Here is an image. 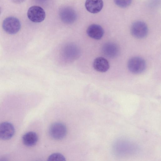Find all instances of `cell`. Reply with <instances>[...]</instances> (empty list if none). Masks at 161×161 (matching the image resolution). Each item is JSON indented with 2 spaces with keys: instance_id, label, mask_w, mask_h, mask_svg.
<instances>
[{
  "instance_id": "obj_1",
  "label": "cell",
  "mask_w": 161,
  "mask_h": 161,
  "mask_svg": "<svg viewBox=\"0 0 161 161\" xmlns=\"http://www.w3.org/2000/svg\"><path fill=\"white\" fill-rule=\"evenodd\" d=\"M113 151L117 155L125 156L135 153L138 147L133 142L125 139H119L114 144Z\"/></svg>"
},
{
  "instance_id": "obj_2",
  "label": "cell",
  "mask_w": 161,
  "mask_h": 161,
  "mask_svg": "<svg viewBox=\"0 0 161 161\" xmlns=\"http://www.w3.org/2000/svg\"><path fill=\"white\" fill-rule=\"evenodd\" d=\"M2 27L8 34H14L19 31L21 27L20 22L19 20L16 17H9L3 20Z\"/></svg>"
},
{
  "instance_id": "obj_3",
  "label": "cell",
  "mask_w": 161,
  "mask_h": 161,
  "mask_svg": "<svg viewBox=\"0 0 161 161\" xmlns=\"http://www.w3.org/2000/svg\"><path fill=\"white\" fill-rule=\"evenodd\" d=\"M129 70L135 74H139L143 72L146 68L145 60L139 57H134L130 58L127 63Z\"/></svg>"
},
{
  "instance_id": "obj_4",
  "label": "cell",
  "mask_w": 161,
  "mask_h": 161,
  "mask_svg": "<svg viewBox=\"0 0 161 161\" xmlns=\"http://www.w3.org/2000/svg\"><path fill=\"white\" fill-rule=\"evenodd\" d=\"M130 32L133 36L137 39H143L147 35L148 28L146 24L141 21H137L131 25Z\"/></svg>"
},
{
  "instance_id": "obj_5",
  "label": "cell",
  "mask_w": 161,
  "mask_h": 161,
  "mask_svg": "<svg viewBox=\"0 0 161 161\" xmlns=\"http://www.w3.org/2000/svg\"><path fill=\"white\" fill-rule=\"evenodd\" d=\"M49 131L51 137L55 140H59L65 137L67 133V129L63 124L56 122L51 125Z\"/></svg>"
},
{
  "instance_id": "obj_6",
  "label": "cell",
  "mask_w": 161,
  "mask_h": 161,
  "mask_svg": "<svg viewBox=\"0 0 161 161\" xmlns=\"http://www.w3.org/2000/svg\"><path fill=\"white\" fill-rule=\"evenodd\" d=\"M27 16L31 21L40 23L43 21L46 17L44 10L41 7L33 6L30 7L28 10Z\"/></svg>"
},
{
  "instance_id": "obj_7",
  "label": "cell",
  "mask_w": 161,
  "mask_h": 161,
  "mask_svg": "<svg viewBox=\"0 0 161 161\" xmlns=\"http://www.w3.org/2000/svg\"><path fill=\"white\" fill-rule=\"evenodd\" d=\"M14 133V128L11 123L5 122L0 124V140L10 139L13 136Z\"/></svg>"
},
{
  "instance_id": "obj_8",
  "label": "cell",
  "mask_w": 161,
  "mask_h": 161,
  "mask_svg": "<svg viewBox=\"0 0 161 161\" xmlns=\"http://www.w3.org/2000/svg\"><path fill=\"white\" fill-rule=\"evenodd\" d=\"M59 16L64 22L68 24L73 23L76 19L75 11L72 8L68 7H64L60 10Z\"/></svg>"
},
{
  "instance_id": "obj_9",
  "label": "cell",
  "mask_w": 161,
  "mask_h": 161,
  "mask_svg": "<svg viewBox=\"0 0 161 161\" xmlns=\"http://www.w3.org/2000/svg\"><path fill=\"white\" fill-rule=\"evenodd\" d=\"M86 32L91 38L95 40H100L103 37L104 31L103 28L99 25L92 24L87 29Z\"/></svg>"
},
{
  "instance_id": "obj_10",
  "label": "cell",
  "mask_w": 161,
  "mask_h": 161,
  "mask_svg": "<svg viewBox=\"0 0 161 161\" xmlns=\"http://www.w3.org/2000/svg\"><path fill=\"white\" fill-rule=\"evenodd\" d=\"M102 50L103 54L110 58L115 57L119 52L118 45L113 42H108L105 44L102 47Z\"/></svg>"
},
{
  "instance_id": "obj_11",
  "label": "cell",
  "mask_w": 161,
  "mask_h": 161,
  "mask_svg": "<svg viewBox=\"0 0 161 161\" xmlns=\"http://www.w3.org/2000/svg\"><path fill=\"white\" fill-rule=\"evenodd\" d=\"M102 0H86L85 6L89 12L96 14L99 12L103 7Z\"/></svg>"
},
{
  "instance_id": "obj_12",
  "label": "cell",
  "mask_w": 161,
  "mask_h": 161,
  "mask_svg": "<svg viewBox=\"0 0 161 161\" xmlns=\"http://www.w3.org/2000/svg\"><path fill=\"white\" fill-rule=\"evenodd\" d=\"M93 67L96 71L101 72H105L109 68L108 61L104 58L98 57L96 58L93 62Z\"/></svg>"
},
{
  "instance_id": "obj_13",
  "label": "cell",
  "mask_w": 161,
  "mask_h": 161,
  "mask_svg": "<svg viewBox=\"0 0 161 161\" xmlns=\"http://www.w3.org/2000/svg\"><path fill=\"white\" fill-rule=\"evenodd\" d=\"M23 144L28 147H31L35 145L37 142L38 137L35 132L30 131L25 134L22 137Z\"/></svg>"
},
{
  "instance_id": "obj_14",
  "label": "cell",
  "mask_w": 161,
  "mask_h": 161,
  "mask_svg": "<svg viewBox=\"0 0 161 161\" xmlns=\"http://www.w3.org/2000/svg\"><path fill=\"white\" fill-rule=\"evenodd\" d=\"M47 160L48 161H65L66 160L65 158L62 154L56 153L50 155Z\"/></svg>"
},
{
  "instance_id": "obj_15",
  "label": "cell",
  "mask_w": 161,
  "mask_h": 161,
  "mask_svg": "<svg viewBox=\"0 0 161 161\" xmlns=\"http://www.w3.org/2000/svg\"><path fill=\"white\" fill-rule=\"evenodd\" d=\"M115 4L121 8H126L130 5L132 0H114Z\"/></svg>"
},
{
  "instance_id": "obj_16",
  "label": "cell",
  "mask_w": 161,
  "mask_h": 161,
  "mask_svg": "<svg viewBox=\"0 0 161 161\" xmlns=\"http://www.w3.org/2000/svg\"><path fill=\"white\" fill-rule=\"evenodd\" d=\"M12 2L15 3L19 4L23 3L25 0H12Z\"/></svg>"
},
{
  "instance_id": "obj_17",
  "label": "cell",
  "mask_w": 161,
  "mask_h": 161,
  "mask_svg": "<svg viewBox=\"0 0 161 161\" xmlns=\"http://www.w3.org/2000/svg\"><path fill=\"white\" fill-rule=\"evenodd\" d=\"M1 8L0 7V15L1 14Z\"/></svg>"
}]
</instances>
